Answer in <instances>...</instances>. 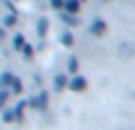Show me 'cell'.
<instances>
[{"instance_id": "ffe728a7", "label": "cell", "mask_w": 135, "mask_h": 130, "mask_svg": "<svg viewBox=\"0 0 135 130\" xmlns=\"http://www.w3.org/2000/svg\"><path fill=\"white\" fill-rule=\"evenodd\" d=\"M27 106H29V108H34V110H36V108H38V101H36V98H31V99H27Z\"/></svg>"}, {"instance_id": "9a60e30c", "label": "cell", "mask_w": 135, "mask_h": 130, "mask_svg": "<svg viewBox=\"0 0 135 130\" xmlns=\"http://www.w3.org/2000/svg\"><path fill=\"white\" fill-rule=\"evenodd\" d=\"M3 24H5L7 27H14L17 24V14L10 12L9 16H5V17H3Z\"/></svg>"}, {"instance_id": "7c38bea8", "label": "cell", "mask_w": 135, "mask_h": 130, "mask_svg": "<svg viewBox=\"0 0 135 130\" xmlns=\"http://www.w3.org/2000/svg\"><path fill=\"white\" fill-rule=\"evenodd\" d=\"M9 87L12 89V94H21L22 93V80H21L19 77H14Z\"/></svg>"}, {"instance_id": "9c48e42d", "label": "cell", "mask_w": 135, "mask_h": 130, "mask_svg": "<svg viewBox=\"0 0 135 130\" xmlns=\"http://www.w3.org/2000/svg\"><path fill=\"white\" fill-rule=\"evenodd\" d=\"M60 19H62L63 22L67 24V26H70V27H75V26H79V21H77V17H74V14H69V12H65V14H62V16H60Z\"/></svg>"}, {"instance_id": "44dd1931", "label": "cell", "mask_w": 135, "mask_h": 130, "mask_svg": "<svg viewBox=\"0 0 135 130\" xmlns=\"http://www.w3.org/2000/svg\"><path fill=\"white\" fill-rule=\"evenodd\" d=\"M3 38H5V31L0 27V40H3Z\"/></svg>"}, {"instance_id": "ba28073f", "label": "cell", "mask_w": 135, "mask_h": 130, "mask_svg": "<svg viewBox=\"0 0 135 130\" xmlns=\"http://www.w3.org/2000/svg\"><path fill=\"white\" fill-rule=\"evenodd\" d=\"M60 43H62L63 46H67V48H72L74 46V34L70 33V31L62 33V36H60Z\"/></svg>"}, {"instance_id": "603a6c76", "label": "cell", "mask_w": 135, "mask_h": 130, "mask_svg": "<svg viewBox=\"0 0 135 130\" xmlns=\"http://www.w3.org/2000/svg\"><path fill=\"white\" fill-rule=\"evenodd\" d=\"M104 2H108V0H104Z\"/></svg>"}, {"instance_id": "30bf717a", "label": "cell", "mask_w": 135, "mask_h": 130, "mask_svg": "<svg viewBox=\"0 0 135 130\" xmlns=\"http://www.w3.org/2000/svg\"><path fill=\"white\" fill-rule=\"evenodd\" d=\"M12 79H14V75L10 72L0 74V89H7L10 86V82H12Z\"/></svg>"}, {"instance_id": "2e32d148", "label": "cell", "mask_w": 135, "mask_h": 130, "mask_svg": "<svg viewBox=\"0 0 135 130\" xmlns=\"http://www.w3.org/2000/svg\"><path fill=\"white\" fill-rule=\"evenodd\" d=\"M2 120L3 123H12V122H16V117H14V111L12 110H5L2 115Z\"/></svg>"}, {"instance_id": "8992f818", "label": "cell", "mask_w": 135, "mask_h": 130, "mask_svg": "<svg viewBox=\"0 0 135 130\" xmlns=\"http://www.w3.org/2000/svg\"><path fill=\"white\" fill-rule=\"evenodd\" d=\"M48 29H50V21L46 17H41L38 21V26H36V31H38V36L40 38H45L48 34Z\"/></svg>"}, {"instance_id": "d6986e66", "label": "cell", "mask_w": 135, "mask_h": 130, "mask_svg": "<svg viewBox=\"0 0 135 130\" xmlns=\"http://www.w3.org/2000/svg\"><path fill=\"white\" fill-rule=\"evenodd\" d=\"M3 3H5V7H7V9H9L12 14H17V9H16V5H14V3L10 2V0H5Z\"/></svg>"}, {"instance_id": "7a4b0ae2", "label": "cell", "mask_w": 135, "mask_h": 130, "mask_svg": "<svg viewBox=\"0 0 135 130\" xmlns=\"http://www.w3.org/2000/svg\"><path fill=\"white\" fill-rule=\"evenodd\" d=\"M89 31L92 34H96V36H103V34L108 31V24L103 19H94L92 24H91V27H89Z\"/></svg>"}, {"instance_id": "5b68a950", "label": "cell", "mask_w": 135, "mask_h": 130, "mask_svg": "<svg viewBox=\"0 0 135 130\" xmlns=\"http://www.w3.org/2000/svg\"><path fill=\"white\" fill-rule=\"evenodd\" d=\"M80 3H82L80 0H63V9L69 14H74V16H75L80 10Z\"/></svg>"}, {"instance_id": "e0dca14e", "label": "cell", "mask_w": 135, "mask_h": 130, "mask_svg": "<svg viewBox=\"0 0 135 130\" xmlns=\"http://www.w3.org/2000/svg\"><path fill=\"white\" fill-rule=\"evenodd\" d=\"M9 98H10V93L7 89H0V108L3 106V104L9 101Z\"/></svg>"}, {"instance_id": "52a82bcc", "label": "cell", "mask_w": 135, "mask_h": 130, "mask_svg": "<svg viewBox=\"0 0 135 130\" xmlns=\"http://www.w3.org/2000/svg\"><path fill=\"white\" fill-rule=\"evenodd\" d=\"M26 108H27V99H22V101H19V103L16 104V108H14V117H16V120H22L24 118V111H26Z\"/></svg>"}, {"instance_id": "3957f363", "label": "cell", "mask_w": 135, "mask_h": 130, "mask_svg": "<svg viewBox=\"0 0 135 130\" xmlns=\"http://www.w3.org/2000/svg\"><path fill=\"white\" fill-rule=\"evenodd\" d=\"M67 84H69V77H67V74H56L55 79H53V86H55L56 93H62V91L67 87Z\"/></svg>"}, {"instance_id": "ac0fdd59", "label": "cell", "mask_w": 135, "mask_h": 130, "mask_svg": "<svg viewBox=\"0 0 135 130\" xmlns=\"http://www.w3.org/2000/svg\"><path fill=\"white\" fill-rule=\"evenodd\" d=\"M50 5H51V9L60 10L63 9V0H50Z\"/></svg>"}, {"instance_id": "5bb4252c", "label": "cell", "mask_w": 135, "mask_h": 130, "mask_svg": "<svg viewBox=\"0 0 135 130\" xmlns=\"http://www.w3.org/2000/svg\"><path fill=\"white\" fill-rule=\"evenodd\" d=\"M24 41H26V40H24V36H22L21 33L16 34V36H14V40H12V48H14L16 51H21V46L24 45Z\"/></svg>"}, {"instance_id": "4fadbf2b", "label": "cell", "mask_w": 135, "mask_h": 130, "mask_svg": "<svg viewBox=\"0 0 135 130\" xmlns=\"http://www.w3.org/2000/svg\"><path fill=\"white\" fill-rule=\"evenodd\" d=\"M67 70H69V74H77L79 72V60H77V57H70L69 58V67H67Z\"/></svg>"}, {"instance_id": "7402d4cb", "label": "cell", "mask_w": 135, "mask_h": 130, "mask_svg": "<svg viewBox=\"0 0 135 130\" xmlns=\"http://www.w3.org/2000/svg\"><path fill=\"white\" fill-rule=\"evenodd\" d=\"M80 2H86V0H80Z\"/></svg>"}, {"instance_id": "277c9868", "label": "cell", "mask_w": 135, "mask_h": 130, "mask_svg": "<svg viewBox=\"0 0 135 130\" xmlns=\"http://www.w3.org/2000/svg\"><path fill=\"white\" fill-rule=\"evenodd\" d=\"M36 101H38V108L36 110H40V111H45L46 108H48V103H50V94H48V91H40V94L36 96Z\"/></svg>"}, {"instance_id": "8fae6325", "label": "cell", "mask_w": 135, "mask_h": 130, "mask_svg": "<svg viewBox=\"0 0 135 130\" xmlns=\"http://www.w3.org/2000/svg\"><path fill=\"white\" fill-rule=\"evenodd\" d=\"M21 51H22L24 58H27V60H31V58L34 57V48H33L31 43H26V41H24V45L21 46Z\"/></svg>"}, {"instance_id": "6da1fadb", "label": "cell", "mask_w": 135, "mask_h": 130, "mask_svg": "<svg viewBox=\"0 0 135 130\" xmlns=\"http://www.w3.org/2000/svg\"><path fill=\"white\" fill-rule=\"evenodd\" d=\"M67 87H69L70 91H74V93H84V91L87 89V79L82 77V75H75L72 80H69Z\"/></svg>"}]
</instances>
